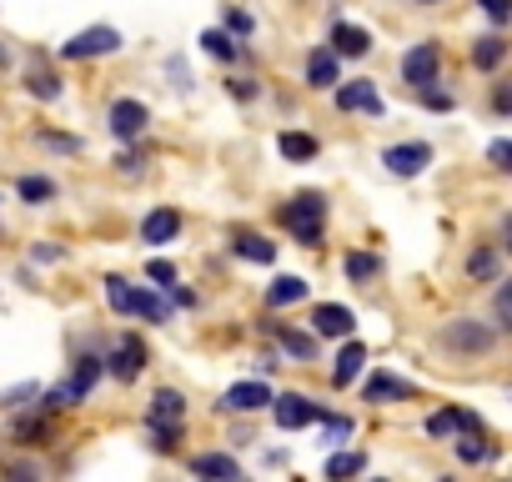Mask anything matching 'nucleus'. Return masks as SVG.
<instances>
[{
  "mask_svg": "<svg viewBox=\"0 0 512 482\" xmlns=\"http://www.w3.org/2000/svg\"><path fill=\"white\" fill-rule=\"evenodd\" d=\"M437 76H442V46H437V41H417V46L402 51V81H407L412 91L437 86Z\"/></svg>",
  "mask_w": 512,
  "mask_h": 482,
  "instance_id": "obj_6",
  "label": "nucleus"
},
{
  "mask_svg": "<svg viewBox=\"0 0 512 482\" xmlns=\"http://www.w3.org/2000/svg\"><path fill=\"white\" fill-rule=\"evenodd\" d=\"M317 422H322V442H327V447H342V442H352V432H357L352 417H332V412H322Z\"/></svg>",
  "mask_w": 512,
  "mask_h": 482,
  "instance_id": "obj_36",
  "label": "nucleus"
},
{
  "mask_svg": "<svg viewBox=\"0 0 512 482\" xmlns=\"http://www.w3.org/2000/svg\"><path fill=\"white\" fill-rule=\"evenodd\" d=\"M312 297V287H307V277H297V272H282L272 287H267V307H292V302H307Z\"/></svg>",
  "mask_w": 512,
  "mask_h": 482,
  "instance_id": "obj_29",
  "label": "nucleus"
},
{
  "mask_svg": "<svg viewBox=\"0 0 512 482\" xmlns=\"http://www.w3.org/2000/svg\"><path fill=\"white\" fill-rule=\"evenodd\" d=\"M0 66H11V51L6 46H0Z\"/></svg>",
  "mask_w": 512,
  "mask_h": 482,
  "instance_id": "obj_50",
  "label": "nucleus"
},
{
  "mask_svg": "<svg viewBox=\"0 0 512 482\" xmlns=\"http://www.w3.org/2000/svg\"><path fill=\"white\" fill-rule=\"evenodd\" d=\"M492 111H497V116H507V111H512V91H507V81H497V86H492Z\"/></svg>",
  "mask_w": 512,
  "mask_h": 482,
  "instance_id": "obj_47",
  "label": "nucleus"
},
{
  "mask_svg": "<svg viewBox=\"0 0 512 482\" xmlns=\"http://www.w3.org/2000/svg\"><path fill=\"white\" fill-rule=\"evenodd\" d=\"M181 226H186V216L176 206H151L141 216V241L146 247H171V241L181 236Z\"/></svg>",
  "mask_w": 512,
  "mask_h": 482,
  "instance_id": "obj_11",
  "label": "nucleus"
},
{
  "mask_svg": "<svg viewBox=\"0 0 512 482\" xmlns=\"http://www.w3.org/2000/svg\"><path fill=\"white\" fill-rule=\"evenodd\" d=\"M477 6L487 11L492 26H507V21H512V0H477Z\"/></svg>",
  "mask_w": 512,
  "mask_h": 482,
  "instance_id": "obj_44",
  "label": "nucleus"
},
{
  "mask_svg": "<svg viewBox=\"0 0 512 482\" xmlns=\"http://www.w3.org/2000/svg\"><path fill=\"white\" fill-rule=\"evenodd\" d=\"M382 272H387V262H382L377 252H362V247H352V252L342 257V277H347V282H357V287L377 282Z\"/></svg>",
  "mask_w": 512,
  "mask_h": 482,
  "instance_id": "obj_24",
  "label": "nucleus"
},
{
  "mask_svg": "<svg viewBox=\"0 0 512 482\" xmlns=\"http://www.w3.org/2000/svg\"><path fill=\"white\" fill-rule=\"evenodd\" d=\"M131 317H146L156 327L171 322V302L161 297V287H131Z\"/></svg>",
  "mask_w": 512,
  "mask_h": 482,
  "instance_id": "obj_25",
  "label": "nucleus"
},
{
  "mask_svg": "<svg viewBox=\"0 0 512 482\" xmlns=\"http://www.w3.org/2000/svg\"><path fill=\"white\" fill-rule=\"evenodd\" d=\"M36 257H41V262H61L66 252H61V247H36Z\"/></svg>",
  "mask_w": 512,
  "mask_h": 482,
  "instance_id": "obj_49",
  "label": "nucleus"
},
{
  "mask_svg": "<svg viewBox=\"0 0 512 482\" xmlns=\"http://www.w3.org/2000/svg\"><path fill=\"white\" fill-rule=\"evenodd\" d=\"M277 151H282V161L307 166V161H317V156H322V141H317L312 131H282V136H277Z\"/></svg>",
  "mask_w": 512,
  "mask_h": 482,
  "instance_id": "obj_23",
  "label": "nucleus"
},
{
  "mask_svg": "<svg viewBox=\"0 0 512 482\" xmlns=\"http://www.w3.org/2000/svg\"><path fill=\"white\" fill-rule=\"evenodd\" d=\"M101 377H106L101 357H76V367H71V377H66V382H71V387H76V397L86 402V397L96 392V382H101Z\"/></svg>",
  "mask_w": 512,
  "mask_h": 482,
  "instance_id": "obj_31",
  "label": "nucleus"
},
{
  "mask_svg": "<svg viewBox=\"0 0 512 482\" xmlns=\"http://www.w3.org/2000/svg\"><path fill=\"white\" fill-rule=\"evenodd\" d=\"M226 96H236V101H256V96H262V86H256L251 76H231V81H226Z\"/></svg>",
  "mask_w": 512,
  "mask_h": 482,
  "instance_id": "obj_43",
  "label": "nucleus"
},
{
  "mask_svg": "<svg viewBox=\"0 0 512 482\" xmlns=\"http://www.w3.org/2000/svg\"><path fill=\"white\" fill-rule=\"evenodd\" d=\"M231 252H236L241 262H251V267H277V241H267L262 231L236 226V231H231Z\"/></svg>",
  "mask_w": 512,
  "mask_h": 482,
  "instance_id": "obj_13",
  "label": "nucleus"
},
{
  "mask_svg": "<svg viewBox=\"0 0 512 482\" xmlns=\"http://www.w3.org/2000/svg\"><path fill=\"white\" fill-rule=\"evenodd\" d=\"M362 472H367V452H352V447H347V452H332V457H327V477H332V482L362 477Z\"/></svg>",
  "mask_w": 512,
  "mask_h": 482,
  "instance_id": "obj_32",
  "label": "nucleus"
},
{
  "mask_svg": "<svg viewBox=\"0 0 512 482\" xmlns=\"http://www.w3.org/2000/svg\"><path fill=\"white\" fill-rule=\"evenodd\" d=\"M507 317H512V287H507V277H497V297H492V327H497V332H507V327H512Z\"/></svg>",
  "mask_w": 512,
  "mask_h": 482,
  "instance_id": "obj_38",
  "label": "nucleus"
},
{
  "mask_svg": "<svg viewBox=\"0 0 512 482\" xmlns=\"http://www.w3.org/2000/svg\"><path fill=\"white\" fill-rule=\"evenodd\" d=\"M467 56H472V71L492 76V71L507 61V36H502V26H497V31H487V36H472Z\"/></svg>",
  "mask_w": 512,
  "mask_h": 482,
  "instance_id": "obj_17",
  "label": "nucleus"
},
{
  "mask_svg": "<svg viewBox=\"0 0 512 482\" xmlns=\"http://www.w3.org/2000/svg\"><path fill=\"white\" fill-rule=\"evenodd\" d=\"M487 166H492L497 176H507V171H512V141H507V136H497V141L487 146Z\"/></svg>",
  "mask_w": 512,
  "mask_h": 482,
  "instance_id": "obj_41",
  "label": "nucleus"
},
{
  "mask_svg": "<svg viewBox=\"0 0 512 482\" xmlns=\"http://www.w3.org/2000/svg\"><path fill=\"white\" fill-rule=\"evenodd\" d=\"M146 422H186V397L176 387H156L151 407H146Z\"/></svg>",
  "mask_w": 512,
  "mask_h": 482,
  "instance_id": "obj_27",
  "label": "nucleus"
},
{
  "mask_svg": "<svg viewBox=\"0 0 512 482\" xmlns=\"http://www.w3.org/2000/svg\"><path fill=\"white\" fill-rule=\"evenodd\" d=\"M146 442H151L161 457H171L176 442H181V422H146Z\"/></svg>",
  "mask_w": 512,
  "mask_h": 482,
  "instance_id": "obj_34",
  "label": "nucleus"
},
{
  "mask_svg": "<svg viewBox=\"0 0 512 482\" xmlns=\"http://www.w3.org/2000/svg\"><path fill=\"white\" fill-rule=\"evenodd\" d=\"M497 277H502L497 241H487V247H472V252H467V282H472V287H492Z\"/></svg>",
  "mask_w": 512,
  "mask_h": 482,
  "instance_id": "obj_19",
  "label": "nucleus"
},
{
  "mask_svg": "<svg viewBox=\"0 0 512 482\" xmlns=\"http://www.w3.org/2000/svg\"><path fill=\"white\" fill-rule=\"evenodd\" d=\"M267 337H277L282 352L297 357V362H317V352H322V337L317 332H302V327H287V322H267Z\"/></svg>",
  "mask_w": 512,
  "mask_h": 482,
  "instance_id": "obj_14",
  "label": "nucleus"
},
{
  "mask_svg": "<svg viewBox=\"0 0 512 482\" xmlns=\"http://www.w3.org/2000/svg\"><path fill=\"white\" fill-rule=\"evenodd\" d=\"M51 432H56V422H51V412H41V407L11 422V437H16L21 447H36V442H46Z\"/></svg>",
  "mask_w": 512,
  "mask_h": 482,
  "instance_id": "obj_28",
  "label": "nucleus"
},
{
  "mask_svg": "<svg viewBox=\"0 0 512 482\" xmlns=\"http://www.w3.org/2000/svg\"><path fill=\"white\" fill-rule=\"evenodd\" d=\"M327 41H332L337 61H362V56L372 51V31H367V26H352V21H337Z\"/></svg>",
  "mask_w": 512,
  "mask_h": 482,
  "instance_id": "obj_16",
  "label": "nucleus"
},
{
  "mask_svg": "<svg viewBox=\"0 0 512 482\" xmlns=\"http://www.w3.org/2000/svg\"><path fill=\"white\" fill-rule=\"evenodd\" d=\"M56 191H61V186H56L51 176H41V171H26V176L16 181V196H21L26 206H46V201H56Z\"/></svg>",
  "mask_w": 512,
  "mask_h": 482,
  "instance_id": "obj_30",
  "label": "nucleus"
},
{
  "mask_svg": "<svg viewBox=\"0 0 512 482\" xmlns=\"http://www.w3.org/2000/svg\"><path fill=\"white\" fill-rule=\"evenodd\" d=\"M141 161H146L141 151H121V156H116V166H121V176H141Z\"/></svg>",
  "mask_w": 512,
  "mask_h": 482,
  "instance_id": "obj_48",
  "label": "nucleus"
},
{
  "mask_svg": "<svg viewBox=\"0 0 512 482\" xmlns=\"http://www.w3.org/2000/svg\"><path fill=\"white\" fill-rule=\"evenodd\" d=\"M362 367H367V347L357 337H347V347L337 352V367H332V387H352L362 377Z\"/></svg>",
  "mask_w": 512,
  "mask_h": 482,
  "instance_id": "obj_26",
  "label": "nucleus"
},
{
  "mask_svg": "<svg viewBox=\"0 0 512 482\" xmlns=\"http://www.w3.org/2000/svg\"><path fill=\"white\" fill-rule=\"evenodd\" d=\"M382 166H387V176L412 181L432 166V141H392V146H382Z\"/></svg>",
  "mask_w": 512,
  "mask_h": 482,
  "instance_id": "obj_7",
  "label": "nucleus"
},
{
  "mask_svg": "<svg viewBox=\"0 0 512 482\" xmlns=\"http://www.w3.org/2000/svg\"><path fill=\"white\" fill-rule=\"evenodd\" d=\"M277 216H282V226L302 241L307 252L327 241V196H322V191H297Z\"/></svg>",
  "mask_w": 512,
  "mask_h": 482,
  "instance_id": "obj_1",
  "label": "nucleus"
},
{
  "mask_svg": "<svg viewBox=\"0 0 512 482\" xmlns=\"http://www.w3.org/2000/svg\"><path fill=\"white\" fill-rule=\"evenodd\" d=\"M417 96H422V106H427V111H452V96H447V91H437V86H422Z\"/></svg>",
  "mask_w": 512,
  "mask_h": 482,
  "instance_id": "obj_45",
  "label": "nucleus"
},
{
  "mask_svg": "<svg viewBox=\"0 0 512 482\" xmlns=\"http://www.w3.org/2000/svg\"><path fill=\"white\" fill-rule=\"evenodd\" d=\"M412 6H442V0H412Z\"/></svg>",
  "mask_w": 512,
  "mask_h": 482,
  "instance_id": "obj_51",
  "label": "nucleus"
},
{
  "mask_svg": "<svg viewBox=\"0 0 512 482\" xmlns=\"http://www.w3.org/2000/svg\"><path fill=\"white\" fill-rule=\"evenodd\" d=\"M352 327H357L352 307H342V302H317L312 307V332L317 337H352Z\"/></svg>",
  "mask_w": 512,
  "mask_h": 482,
  "instance_id": "obj_18",
  "label": "nucleus"
},
{
  "mask_svg": "<svg viewBox=\"0 0 512 482\" xmlns=\"http://www.w3.org/2000/svg\"><path fill=\"white\" fill-rule=\"evenodd\" d=\"M146 282H151V287H161V292H166V287H171V282H176V267H171V262H161V257H156V262H146Z\"/></svg>",
  "mask_w": 512,
  "mask_h": 482,
  "instance_id": "obj_42",
  "label": "nucleus"
},
{
  "mask_svg": "<svg viewBox=\"0 0 512 482\" xmlns=\"http://www.w3.org/2000/svg\"><path fill=\"white\" fill-rule=\"evenodd\" d=\"M422 432H427L432 442H452L457 432H482V417L467 412V407H437V412L422 422Z\"/></svg>",
  "mask_w": 512,
  "mask_h": 482,
  "instance_id": "obj_10",
  "label": "nucleus"
},
{
  "mask_svg": "<svg viewBox=\"0 0 512 482\" xmlns=\"http://www.w3.org/2000/svg\"><path fill=\"white\" fill-rule=\"evenodd\" d=\"M36 141H41L46 151H56V156H81V151H86V141H81V136H66V131H41Z\"/></svg>",
  "mask_w": 512,
  "mask_h": 482,
  "instance_id": "obj_37",
  "label": "nucleus"
},
{
  "mask_svg": "<svg viewBox=\"0 0 512 482\" xmlns=\"http://www.w3.org/2000/svg\"><path fill=\"white\" fill-rule=\"evenodd\" d=\"M146 362H151V352H146V342H141L136 332H121V337L111 342V352L101 357V367H106L121 387H131V382L146 372Z\"/></svg>",
  "mask_w": 512,
  "mask_h": 482,
  "instance_id": "obj_4",
  "label": "nucleus"
},
{
  "mask_svg": "<svg viewBox=\"0 0 512 482\" xmlns=\"http://www.w3.org/2000/svg\"><path fill=\"white\" fill-rule=\"evenodd\" d=\"M201 51H206L211 61H221V66H236V61H246V46H241L231 31H221V26L201 31Z\"/></svg>",
  "mask_w": 512,
  "mask_h": 482,
  "instance_id": "obj_22",
  "label": "nucleus"
},
{
  "mask_svg": "<svg viewBox=\"0 0 512 482\" xmlns=\"http://www.w3.org/2000/svg\"><path fill=\"white\" fill-rule=\"evenodd\" d=\"M106 302H111V312L131 317V282L126 277H106Z\"/></svg>",
  "mask_w": 512,
  "mask_h": 482,
  "instance_id": "obj_40",
  "label": "nucleus"
},
{
  "mask_svg": "<svg viewBox=\"0 0 512 482\" xmlns=\"http://www.w3.org/2000/svg\"><path fill=\"white\" fill-rule=\"evenodd\" d=\"M332 101H337V111H347V116H382L387 106H382V91H377V81H337L332 86Z\"/></svg>",
  "mask_w": 512,
  "mask_h": 482,
  "instance_id": "obj_8",
  "label": "nucleus"
},
{
  "mask_svg": "<svg viewBox=\"0 0 512 482\" xmlns=\"http://www.w3.org/2000/svg\"><path fill=\"white\" fill-rule=\"evenodd\" d=\"M221 31H231L236 41H246V36L256 31V21H251V16H246L241 6H226V11H221Z\"/></svg>",
  "mask_w": 512,
  "mask_h": 482,
  "instance_id": "obj_39",
  "label": "nucleus"
},
{
  "mask_svg": "<svg viewBox=\"0 0 512 482\" xmlns=\"http://www.w3.org/2000/svg\"><path fill=\"white\" fill-rule=\"evenodd\" d=\"M166 292H171V307H191V312H196V307H201V297H196V292H186V287H181V282H171V287H166Z\"/></svg>",
  "mask_w": 512,
  "mask_h": 482,
  "instance_id": "obj_46",
  "label": "nucleus"
},
{
  "mask_svg": "<svg viewBox=\"0 0 512 482\" xmlns=\"http://www.w3.org/2000/svg\"><path fill=\"white\" fill-rule=\"evenodd\" d=\"M492 457H497V447H487L482 432H462V442H457V462L477 467V462H492Z\"/></svg>",
  "mask_w": 512,
  "mask_h": 482,
  "instance_id": "obj_35",
  "label": "nucleus"
},
{
  "mask_svg": "<svg viewBox=\"0 0 512 482\" xmlns=\"http://www.w3.org/2000/svg\"><path fill=\"white\" fill-rule=\"evenodd\" d=\"M417 387L407 382V377H392V372H377L367 387H362V402H372V407H387V402H407Z\"/></svg>",
  "mask_w": 512,
  "mask_h": 482,
  "instance_id": "obj_21",
  "label": "nucleus"
},
{
  "mask_svg": "<svg viewBox=\"0 0 512 482\" xmlns=\"http://www.w3.org/2000/svg\"><path fill=\"white\" fill-rule=\"evenodd\" d=\"M267 402H272V387H267L262 377H251V382H231V387L221 392V402H216V407H221V412H241V417H246V412H262Z\"/></svg>",
  "mask_w": 512,
  "mask_h": 482,
  "instance_id": "obj_12",
  "label": "nucleus"
},
{
  "mask_svg": "<svg viewBox=\"0 0 512 482\" xmlns=\"http://www.w3.org/2000/svg\"><path fill=\"white\" fill-rule=\"evenodd\" d=\"M26 91H31L36 101H61V96H66V86L56 81V71H26Z\"/></svg>",
  "mask_w": 512,
  "mask_h": 482,
  "instance_id": "obj_33",
  "label": "nucleus"
},
{
  "mask_svg": "<svg viewBox=\"0 0 512 482\" xmlns=\"http://www.w3.org/2000/svg\"><path fill=\"white\" fill-rule=\"evenodd\" d=\"M437 342H442L452 357H492L497 342H502V332H497L492 322H477V317H452V322H442Z\"/></svg>",
  "mask_w": 512,
  "mask_h": 482,
  "instance_id": "obj_2",
  "label": "nucleus"
},
{
  "mask_svg": "<svg viewBox=\"0 0 512 482\" xmlns=\"http://www.w3.org/2000/svg\"><path fill=\"white\" fill-rule=\"evenodd\" d=\"M186 472L191 477H211V482H236L241 477V462L231 452H191L186 457Z\"/></svg>",
  "mask_w": 512,
  "mask_h": 482,
  "instance_id": "obj_15",
  "label": "nucleus"
},
{
  "mask_svg": "<svg viewBox=\"0 0 512 482\" xmlns=\"http://www.w3.org/2000/svg\"><path fill=\"white\" fill-rule=\"evenodd\" d=\"M272 422L282 427V432H297V427H307V422H317L322 417V407L312 402V397H302V392H272Z\"/></svg>",
  "mask_w": 512,
  "mask_h": 482,
  "instance_id": "obj_9",
  "label": "nucleus"
},
{
  "mask_svg": "<svg viewBox=\"0 0 512 482\" xmlns=\"http://www.w3.org/2000/svg\"><path fill=\"white\" fill-rule=\"evenodd\" d=\"M146 126H151V106L146 101H136V96H116L111 106H106V131H111V141H141L146 136Z\"/></svg>",
  "mask_w": 512,
  "mask_h": 482,
  "instance_id": "obj_5",
  "label": "nucleus"
},
{
  "mask_svg": "<svg viewBox=\"0 0 512 482\" xmlns=\"http://www.w3.org/2000/svg\"><path fill=\"white\" fill-rule=\"evenodd\" d=\"M337 81H342L337 51H332V46H317V51L307 56V86H312V91H332Z\"/></svg>",
  "mask_w": 512,
  "mask_h": 482,
  "instance_id": "obj_20",
  "label": "nucleus"
},
{
  "mask_svg": "<svg viewBox=\"0 0 512 482\" xmlns=\"http://www.w3.org/2000/svg\"><path fill=\"white\" fill-rule=\"evenodd\" d=\"M126 41H121V31L116 26H86V31H76L71 41H61V61H101V56H116Z\"/></svg>",
  "mask_w": 512,
  "mask_h": 482,
  "instance_id": "obj_3",
  "label": "nucleus"
}]
</instances>
